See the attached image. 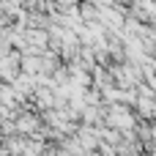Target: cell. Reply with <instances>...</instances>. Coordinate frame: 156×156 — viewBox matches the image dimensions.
<instances>
[{
  "mask_svg": "<svg viewBox=\"0 0 156 156\" xmlns=\"http://www.w3.org/2000/svg\"><path fill=\"white\" fill-rule=\"evenodd\" d=\"M134 107H137V115H140L143 121L156 118V99H154V96H140Z\"/></svg>",
  "mask_w": 156,
  "mask_h": 156,
  "instance_id": "cell-1",
  "label": "cell"
}]
</instances>
